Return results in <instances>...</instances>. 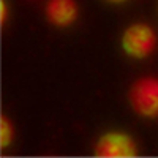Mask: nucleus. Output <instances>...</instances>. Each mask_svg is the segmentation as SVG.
<instances>
[{"label":"nucleus","instance_id":"nucleus-1","mask_svg":"<svg viewBox=\"0 0 158 158\" xmlns=\"http://www.w3.org/2000/svg\"><path fill=\"white\" fill-rule=\"evenodd\" d=\"M130 103L133 109L147 118L158 117V77H139L130 89Z\"/></svg>","mask_w":158,"mask_h":158},{"label":"nucleus","instance_id":"nucleus-2","mask_svg":"<svg viewBox=\"0 0 158 158\" xmlns=\"http://www.w3.org/2000/svg\"><path fill=\"white\" fill-rule=\"evenodd\" d=\"M122 48L130 57L146 59L156 48V33L144 22L131 24L122 35Z\"/></svg>","mask_w":158,"mask_h":158},{"label":"nucleus","instance_id":"nucleus-3","mask_svg":"<svg viewBox=\"0 0 158 158\" xmlns=\"http://www.w3.org/2000/svg\"><path fill=\"white\" fill-rule=\"evenodd\" d=\"M95 153L103 158H131L138 155V146L130 135L111 131L98 139Z\"/></svg>","mask_w":158,"mask_h":158},{"label":"nucleus","instance_id":"nucleus-4","mask_svg":"<svg viewBox=\"0 0 158 158\" xmlns=\"http://www.w3.org/2000/svg\"><path fill=\"white\" fill-rule=\"evenodd\" d=\"M79 15L74 0H49L46 3V18L57 27H68Z\"/></svg>","mask_w":158,"mask_h":158},{"label":"nucleus","instance_id":"nucleus-5","mask_svg":"<svg viewBox=\"0 0 158 158\" xmlns=\"http://www.w3.org/2000/svg\"><path fill=\"white\" fill-rule=\"evenodd\" d=\"M13 136H15L13 123L8 120L6 115H2V118H0V142H2L3 149H6L13 142Z\"/></svg>","mask_w":158,"mask_h":158},{"label":"nucleus","instance_id":"nucleus-6","mask_svg":"<svg viewBox=\"0 0 158 158\" xmlns=\"http://www.w3.org/2000/svg\"><path fill=\"white\" fill-rule=\"evenodd\" d=\"M0 13H2V25H5L6 18H8V6H6L5 0H2V3H0Z\"/></svg>","mask_w":158,"mask_h":158},{"label":"nucleus","instance_id":"nucleus-7","mask_svg":"<svg viewBox=\"0 0 158 158\" xmlns=\"http://www.w3.org/2000/svg\"><path fill=\"white\" fill-rule=\"evenodd\" d=\"M108 2H112V3H122L125 0H108Z\"/></svg>","mask_w":158,"mask_h":158}]
</instances>
